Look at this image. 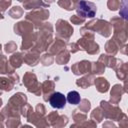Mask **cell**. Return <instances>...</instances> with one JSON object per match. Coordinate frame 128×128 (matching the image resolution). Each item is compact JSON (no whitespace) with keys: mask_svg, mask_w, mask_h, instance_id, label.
<instances>
[{"mask_svg":"<svg viewBox=\"0 0 128 128\" xmlns=\"http://www.w3.org/2000/svg\"><path fill=\"white\" fill-rule=\"evenodd\" d=\"M80 100H81V97H80V94L77 91H70L66 96V101L69 102L72 105L79 104Z\"/></svg>","mask_w":128,"mask_h":128,"instance_id":"obj_3","label":"cell"},{"mask_svg":"<svg viewBox=\"0 0 128 128\" xmlns=\"http://www.w3.org/2000/svg\"><path fill=\"white\" fill-rule=\"evenodd\" d=\"M77 13L82 17H94L96 14V6L91 2L81 1L77 4Z\"/></svg>","mask_w":128,"mask_h":128,"instance_id":"obj_1","label":"cell"},{"mask_svg":"<svg viewBox=\"0 0 128 128\" xmlns=\"http://www.w3.org/2000/svg\"><path fill=\"white\" fill-rule=\"evenodd\" d=\"M66 96L61 92H54L49 98V104L56 109H62L66 105Z\"/></svg>","mask_w":128,"mask_h":128,"instance_id":"obj_2","label":"cell"}]
</instances>
